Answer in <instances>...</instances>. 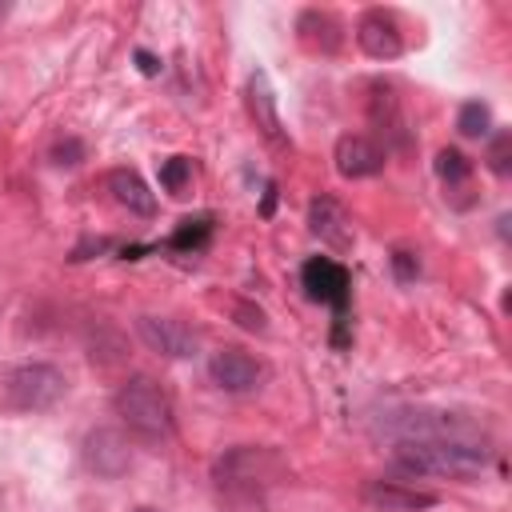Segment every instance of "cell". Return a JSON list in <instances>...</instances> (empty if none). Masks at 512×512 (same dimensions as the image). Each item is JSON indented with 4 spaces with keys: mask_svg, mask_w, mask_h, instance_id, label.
Wrapping results in <instances>:
<instances>
[{
    "mask_svg": "<svg viewBox=\"0 0 512 512\" xmlns=\"http://www.w3.org/2000/svg\"><path fill=\"white\" fill-rule=\"evenodd\" d=\"M212 480L232 512H264V488L288 480V460L264 444H236L212 464Z\"/></svg>",
    "mask_w": 512,
    "mask_h": 512,
    "instance_id": "cell-1",
    "label": "cell"
},
{
    "mask_svg": "<svg viewBox=\"0 0 512 512\" xmlns=\"http://www.w3.org/2000/svg\"><path fill=\"white\" fill-rule=\"evenodd\" d=\"M392 464L408 476L480 480L492 464V448L476 440H392Z\"/></svg>",
    "mask_w": 512,
    "mask_h": 512,
    "instance_id": "cell-2",
    "label": "cell"
},
{
    "mask_svg": "<svg viewBox=\"0 0 512 512\" xmlns=\"http://www.w3.org/2000/svg\"><path fill=\"white\" fill-rule=\"evenodd\" d=\"M112 408L116 416L124 420L128 436L148 444V448H160L176 436V412H172V400L168 392L152 380V376H128L116 396H112Z\"/></svg>",
    "mask_w": 512,
    "mask_h": 512,
    "instance_id": "cell-3",
    "label": "cell"
},
{
    "mask_svg": "<svg viewBox=\"0 0 512 512\" xmlns=\"http://www.w3.org/2000/svg\"><path fill=\"white\" fill-rule=\"evenodd\" d=\"M68 396V376L48 360H16L0 364V412L32 416L48 412Z\"/></svg>",
    "mask_w": 512,
    "mask_h": 512,
    "instance_id": "cell-4",
    "label": "cell"
},
{
    "mask_svg": "<svg viewBox=\"0 0 512 512\" xmlns=\"http://www.w3.org/2000/svg\"><path fill=\"white\" fill-rule=\"evenodd\" d=\"M376 432L388 440H476L488 444V432L460 416V412H436V408H388L376 420Z\"/></svg>",
    "mask_w": 512,
    "mask_h": 512,
    "instance_id": "cell-5",
    "label": "cell"
},
{
    "mask_svg": "<svg viewBox=\"0 0 512 512\" xmlns=\"http://www.w3.org/2000/svg\"><path fill=\"white\" fill-rule=\"evenodd\" d=\"M80 460H84V468L92 472V476H100V480H120L128 468H132V440H128V432H120V428H92V432H84V440H80Z\"/></svg>",
    "mask_w": 512,
    "mask_h": 512,
    "instance_id": "cell-6",
    "label": "cell"
},
{
    "mask_svg": "<svg viewBox=\"0 0 512 512\" xmlns=\"http://www.w3.org/2000/svg\"><path fill=\"white\" fill-rule=\"evenodd\" d=\"M136 336L144 340L148 352L164 356V360H192L200 352V336L196 328H188L184 320H172V316H136Z\"/></svg>",
    "mask_w": 512,
    "mask_h": 512,
    "instance_id": "cell-7",
    "label": "cell"
},
{
    "mask_svg": "<svg viewBox=\"0 0 512 512\" xmlns=\"http://www.w3.org/2000/svg\"><path fill=\"white\" fill-rule=\"evenodd\" d=\"M208 376H212L216 388H224L232 396H244V392H256L268 380V364L256 360L244 348H216L212 360H208Z\"/></svg>",
    "mask_w": 512,
    "mask_h": 512,
    "instance_id": "cell-8",
    "label": "cell"
},
{
    "mask_svg": "<svg viewBox=\"0 0 512 512\" xmlns=\"http://www.w3.org/2000/svg\"><path fill=\"white\" fill-rule=\"evenodd\" d=\"M356 44L364 56L372 60H396L404 52V32H400V16L388 8H368L356 20Z\"/></svg>",
    "mask_w": 512,
    "mask_h": 512,
    "instance_id": "cell-9",
    "label": "cell"
},
{
    "mask_svg": "<svg viewBox=\"0 0 512 512\" xmlns=\"http://www.w3.org/2000/svg\"><path fill=\"white\" fill-rule=\"evenodd\" d=\"M244 104H248V116L252 124L260 128V136L276 148H284V124H280V108H276V92H272V80L264 68H252L248 80H244Z\"/></svg>",
    "mask_w": 512,
    "mask_h": 512,
    "instance_id": "cell-10",
    "label": "cell"
},
{
    "mask_svg": "<svg viewBox=\"0 0 512 512\" xmlns=\"http://www.w3.org/2000/svg\"><path fill=\"white\" fill-rule=\"evenodd\" d=\"M332 160H336V172H340L344 180H368V176L384 172L388 152H384L376 140L360 136V132H344V136L336 140V148H332Z\"/></svg>",
    "mask_w": 512,
    "mask_h": 512,
    "instance_id": "cell-11",
    "label": "cell"
},
{
    "mask_svg": "<svg viewBox=\"0 0 512 512\" xmlns=\"http://www.w3.org/2000/svg\"><path fill=\"white\" fill-rule=\"evenodd\" d=\"M300 284H304V292L312 300L332 304L336 312H344V304H348V268L336 264L332 256H312L300 268Z\"/></svg>",
    "mask_w": 512,
    "mask_h": 512,
    "instance_id": "cell-12",
    "label": "cell"
},
{
    "mask_svg": "<svg viewBox=\"0 0 512 512\" xmlns=\"http://www.w3.org/2000/svg\"><path fill=\"white\" fill-rule=\"evenodd\" d=\"M308 232H312L320 244L336 248V252H348L352 240H356L352 220H348V212H344V204H340L336 196H316V200L308 204Z\"/></svg>",
    "mask_w": 512,
    "mask_h": 512,
    "instance_id": "cell-13",
    "label": "cell"
},
{
    "mask_svg": "<svg viewBox=\"0 0 512 512\" xmlns=\"http://www.w3.org/2000/svg\"><path fill=\"white\" fill-rule=\"evenodd\" d=\"M364 500L380 512H424V508H436L440 496L436 492H424V488H412L404 480H368L364 484Z\"/></svg>",
    "mask_w": 512,
    "mask_h": 512,
    "instance_id": "cell-14",
    "label": "cell"
},
{
    "mask_svg": "<svg viewBox=\"0 0 512 512\" xmlns=\"http://www.w3.org/2000/svg\"><path fill=\"white\" fill-rule=\"evenodd\" d=\"M104 188L112 192V200L124 208V212H132V216H156V192L144 184V176L136 172V168H128V164H120V168H112L108 176H104Z\"/></svg>",
    "mask_w": 512,
    "mask_h": 512,
    "instance_id": "cell-15",
    "label": "cell"
},
{
    "mask_svg": "<svg viewBox=\"0 0 512 512\" xmlns=\"http://www.w3.org/2000/svg\"><path fill=\"white\" fill-rule=\"evenodd\" d=\"M296 40H300L304 48H312V52L332 56V52L344 44V24H340L332 12H324V8H304V12L296 16Z\"/></svg>",
    "mask_w": 512,
    "mask_h": 512,
    "instance_id": "cell-16",
    "label": "cell"
},
{
    "mask_svg": "<svg viewBox=\"0 0 512 512\" xmlns=\"http://www.w3.org/2000/svg\"><path fill=\"white\" fill-rule=\"evenodd\" d=\"M432 168H436V176H440V184L448 192H464L472 184V160L460 148H440L436 160H432Z\"/></svg>",
    "mask_w": 512,
    "mask_h": 512,
    "instance_id": "cell-17",
    "label": "cell"
},
{
    "mask_svg": "<svg viewBox=\"0 0 512 512\" xmlns=\"http://www.w3.org/2000/svg\"><path fill=\"white\" fill-rule=\"evenodd\" d=\"M212 228H216V216H212V212L184 216V220L176 224V232L168 236V248H176V252H200V248L208 244Z\"/></svg>",
    "mask_w": 512,
    "mask_h": 512,
    "instance_id": "cell-18",
    "label": "cell"
},
{
    "mask_svg": "<svg viewBox=\"0 0 512 512\" xmlns=\"http://www.w3.org/2000/svg\"><path fill=\"white\" fill-rule=\"evenodd\" d=\"M456 132L468 136V140H480L492 132V108L484 100H464L460 112H456Z\"/></svg>",
    "mask_w": 512,
    "mask_h": 512,
    "instance_id": "cell-19",
    "label": "cell"
},
{
    "mask_svg": "<svg viewBox=\"0 0 512 512\" xmlns=\"http://www.w3.org/2000/svg\"><path fill=\"white\" fill-rule=\"evenodd\" d=\"M484 164H488V172H496V176H512V132H508V128H500V132L488 136Z\"/></svg>",
    "mask_w": 512,
    "mask_h": 512,
    "instance_id": "cell-20",
    "label": "cell"
},
{
    "mask_svg": "<svg viewBox=\"0 0 512 512\" xmlns=\"http://www.w3.org/2000/svg\"><path fill=\"white\" fill-rule=\"evenodd\" d=\"M188 184H192V160H188V156H168V160L160 164V188H164L168 196H184Z\"/></svg>",
    "mask_w": 512,
    "mask_h": 512,
    "instance_id": "cell-21",
    "label": "cell"
},
{
    "mask_svg": "<svg viewBox=\"0 0 512 512\" xmlns=\"http://www.w3.org/2000/svg\"><path fill=\"white\" fill-rule=\"evenodd\" d=\"M232 316L244 332H256V336H268V312L252 300H232Z\"/></svg>",
    "mask_w": 512,
    "mask_h": 512,
    "instance_id": "cell-22",
    "label": "cell"
},
{
    "mask_svg": "<svg viewBox=\"0 0 512 512\" xmlns=\"http://www.w3.org/2000/svg\"><path fill=\"white\" fill-rule=\"evenodd\" d=\"M84 140H76V136H64V140H56L52 144V164L56 168H76L80 160H84Z\"/></svg>",
    "mask_w": 512,
    "mask_h": 512,
    "instance_id": "cell-23",
    "label": "cell"
},
{
    "mask_svg": "<svg viewBox=\"0 0 512 512\" xmlns=\"http://www.w3.org/2000/svg\"><path fill=\"white\" fill-rule=\"evenodd\" d=\"M392 276H396L400 284H412V280L420 276V260H416V252L396 248V252H392Z\"/></svg>",
    "mask_w": 512,
    "mask_h": 512,
    "instance_id": "cell-24",
    "label": "cell"
},
{
    "mask_svg": "<svg viewBox=\"0 0 512 512\" xmlns=\"http://www.w3.org/2000/svg\"><path fill=\"white\" fill-rule=\"evenodd\" d=\"M136 68H140L144 76H160V60H156L148 48H136Z\"/></svg>",
    "mask_w": 512,
    "mask_h": 512,
    "instance_id": "cell-25",
    "label": "cell"
},
{
    "mask_svg": "<svg viewBox=\"0 0 512 512\" xmlns=\"http://www.w3.org/2000/svg\"><path fill=\"white\" fill-rule=\"evenodd\" d=\"M108 248H112L108 236H100V240H84V244L72 248V260H84V252H108Z\"/></svg>",
    "mask_w": 512,
    "mask_h": 512,
    "instance_id": "cell-26",
    "label": "cell"
},
{
    "mask_svg": "<svg viewBox=\"0 0 512 512\" xmlns=\"http://www.w3.org/2000/svg\"><path fill=\"white\" fill-rule=\"evenodd\" d=\"M272 204H276V184H268V192H264V216H272Z\"/></svg>",
    "mask_w": 512,
    "mask_h": 512,
    "instance_id": "cell-27",
    "label": "cell"
},
{
    "mask_svg": "<svg viewBox=\"0 0 512 512\" xmlns=\"http://www.w3.org/2000/svg\"><path fill=\"white\" fill-rule=\"evenodd\" d=\"M132 512H160V508H148V504H140V508H132Z\"/></svg>",
    "mask_w": 512,
    "mask_h": 512,
    "instance_id": "cell-28",
    "label": "cell"
},
{
    "mask_svg": "<svg viewBox=\"0 0 512 512\" xmlns=\"http://www.w3.org/2000/svg\"><path fill=\"white\" fill-rule=\"evenodd\" d=\"M4 12H8V4H0V16H4Z\"/></svg>",
    "mask_w": 512,
    "mask_h": 512,
    "instance_id": "cell-29",
    "label": "cell"
}]
</instances>
